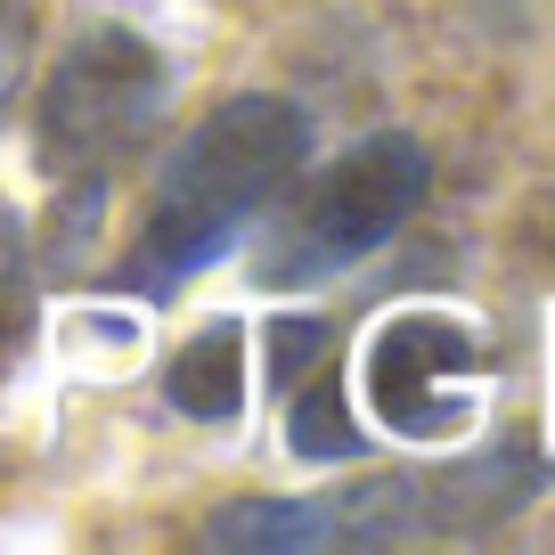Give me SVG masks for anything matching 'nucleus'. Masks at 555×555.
<instances>
[{"label": "nucleus", "instance_id": "nucleus-1", "mask_svg": "<svg viewBox=\"0 0 555 555\" xmlns=\"http://www.w3.org/2000/svg\"><path fill=\"white\" fill-rule=\"evenodd\" d=\"M302 147H311V131H302V115L286 99H229L212 122H196V131L180 139L164 205H156V221L139 229L122 278L147 286V295H164V286H180L189 270H205V261L237 237L245 212H261L295 180Z\"/></svg>", "mask_w": 555, "mask_h": 555}, {"label": "nucleus", "instance_id": "nucleus-2", "mask_svg": "<svg viewBox=\"0 0 555 555\" xmlns=\"http://www.w3.org/2000/svg\"><path fill=\"white\" fill-rule=\"evenodd\" d=\"M156 115H164V57L139 34L106 25V34H82L57 57L50 90H41L34 156L57 180H99L156 131Z\"/></svg>", "mask_w": 555, "mask_h": 555}, {"label": "nucleus", "instance_id": "nucleus-3", "mask_svg": "<svg viewBox=\"0 0 555 555\" xmlns=\"http://www.w3.org/2000/svg\"><path fill=\"white\" fill-rule=\"evenodd\" d=\"M425 196V147L416 139H367L311 189V205L278 229L270 278H327L344 261L376 254Z\"/></svg>", "mask_w": 555, "mask_h": 555}, {"label": "nucleus", "instance_id": "nucleus-4", "mask_svg": "<svg viewBox=\"0 0 555 555\" xmlns=\"http://www.w3.org/2000/svg\"><path fill=\"white\" fill-rule=\"evenodd\" d=\"M441 367H466V335L450 327V319H392L376 344V360H367V392H376V409L392 416L400 392L409 384H434Z\"/></svg>", "mask_w": 555, "mask_h": 555}, {"label": "nucleus", "instance_id": "nucleus-5", "mask_svg": "<svg viewBox=\"0 0 555 555\" xmlns=\"http://www.w3.org/2000/svg\"><path fill=\"white\" fill-rule=\"evenodd\" d=\"M164 392H172V409L189 416H229L245 392V344L237 327H205L196 344L172 351V367H164Z\"/></svg>", "mask_w": 555, "mask_h": 555}, {"label": "nucleus", "instance_id": "nucleus-6", "mask_svg": "<svg viewBox=\"0 0 555 555\" xmlns=\"http://www.w3.org/2000/svg\"><path fill=\"white\" fill-rule=\"evenodd\" d=\"M212 547H327L335 539V522H327V506H221L212 515Z\"/></svg>", "mask_w": 555, "mask_h": 555}, {"label": "nucleus", "instance_id": "nucleus-7", "mask_svg": "<svg viewBox=\"0 0 555 555\" xmlns=\"http://www.w3.org/2000/svg\"><path fill=\"white\" fill-rule=\"evenodd\" d=\"M295 450L302 457H351V450H360V434L344 425V409H335L327 384H311V392L295 400Z\"/></svg>", "mask_w": 555, "mask_h": 555}, {"label": "nucleus", "instance_id": "nucleus-8", "mask_svg": "<svg viewBox=\"0 0 555 555\" xmlns=\"http://www.w3.org/2000/svg\"><path fill=\"white\" fill-rule=\"evenodd\" d=\"M25 50H34L25 9H9V0H0V115H9V99H17V82H25Z\"/></svg>", "mask_w": 555, "mask_h": 555}, {"label": "nucleus", "instance_id": "nucleus-9", "mask_svg": "<svg viewBox=\"0 0 555 555\" xmlns=\"http://www.w3.org/2000/svg\"><path fill=\"white\" fill-rule=\"evenodd\" d=\"M17 270V221H9V212H0V278Z\"/></svg>", "mask_w": 555, "mask_h": 555}]
</instances>
